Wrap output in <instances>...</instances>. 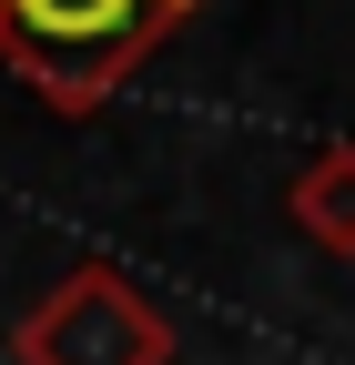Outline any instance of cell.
<instances>
[{
  "instance_id": "cell-1",
  "label": "cell",
  "mask_w": 355,
  "mask_h": 365,
  "mask_svg": "<svg viewBox=\"0 0 355 365\" xmlns=\"http://www.w3.org/2000/svg\"><path fill=\"white\" fill-rule=\"evenodd\" d=\"M203 0H0V71L41 112L92 122L173 31H193Z\"/></svg>"
},
{
  "instance_id": "cell-2",
  "label": "cell",
  "mask_w": 355,
  "mask_h": 365,
  "mask_svg": "<svg viewBox=\"0 0 355 365\" xmlns=\"http://www.w3.org/2000/svg\"><path fill=\"white\" fill-rule=\"evenodd\" d=\"M11 365H173V314L122 264H71L11 325Z\"/></svg>"
},
{
  "instance_id": "cell-3",
  "label": "cell",
  "mask_w": 355,
  "mask_h": 365,
  "mask_svg": "<svg viewBox=\"0 0 355 365\" xmlns=\"http://www.w3.org/2000/svg\"><path fill=\"white\" fill-rule=\"evenodd\" d=\"M284 223L304 244H325L335 264H355V143H325L304 153L294 182H284Z\"/></svg>"
}]
</instances>
